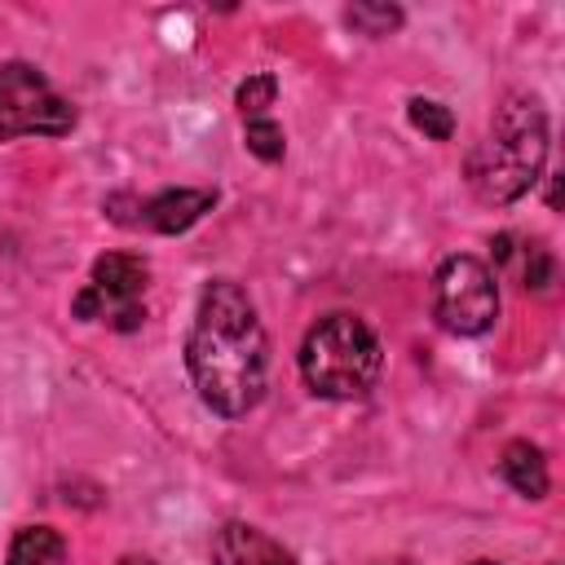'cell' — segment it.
<instances>
[{"instance_id":"5","label":"cell","mask_w":565,"mask_h":565,"mask_svg":"<svg viewBox=\"0 0 565 565\" xmlns=\"http://www.w3.org/2000/svg\"><path fill=\"white\" fill-rule=\"evenodd\" d=\"M71 124L75 110L31 62L0 66V137H62Z\"/></svg>"},{"instance_id":"1","label":"cell","mask_w":565,"mask_h":565,"mask_svg":"<svg viewBox=\"0 0 565 565\" xmlns=\"http://www.w3.org/2000/svg\"><path fill=\"white\" fill-rule=\"evenodd\" d=\"M185 366L199 397L225 419L256 411V402L265 397L269 340L256 318V305L238 282L216 278L203 287L185 335Z\"/></svg>"},{"instance_id":"7","label":"cell","mask_w":565,"mask_h":565,"mask_svg":"<svg viewBox=\"0 0 565 565\" xmlns=\"http://www.w3.org/2000/svg\"><path fill=\"white\" fill-rule=\"evenodd\" d=\"M212 561L216 565H296V556L269 539L265 530L247 525V521H225L212 539Z\"/></svg>"},{"instance_id":"2","label":"cell","mask_w":565,"mask_h":565,"mask_svg":"<svg viewBox=\"0 0 565 565\" xmlns=\"http://www.w3.org/2000/svg\"><path fill=\"white\" fill-rule=\"evenodd\" d=\"M543 159H547V119H543L534 97L512 93L499 102L490 132L468 150L463 172H468V185L481 203L503 207L539 181Z\"/></svg>"},{"instance_id":"9","label":"cell","mask_w":565,"mask_h":565,"mask_svg":"<svg viewBox=\"0 0 565 565\" xmlns=\"http://www.w3.org/2000/svg\"><path fill=\"white\" fill-rule=\"evenodd\" d=\"M499 472H503V481H508L516 494H525V499H543L547 486H552L547 459H543V450L530 446V441H508L503 455H499Z\"/></svg>"},{"instance_id":"15","label":"cell","mask_w":565,"mask_h":565,"mask_svg":"<svg viewBox=\"0 0 565 565\" xmlns=\"http://www.w3.org/2000/svg\"><path fill=\"white\" fill-rule=\"evenodd\" d=\"M552 274H556V265H552V256L534 243V247H525V265H521V282L525 287H534V291H543L547 282H552Z\"/></svg>"},{"instance_id":"17","label":"cell","mask_w":565,"mask_h":565,"mask_svg":"<svg viewBox=\"0 0 565 565\" xmlns=\"http://www.w3.org/2000/svg\"><path fill=\"white\" fill-rule=\"evenodd\" d=\"M472 565H494V561H472Z\"/></svg>"},{"instance_id":"14","label":"cell","mask_w":565,"mask_h":565,"mask_svg":"<svg viewBox=\"0 0 565 565\" xmlns=\"http://www.w3.org/2000/svg\"><path fill=\"white\" fill-rule=\"evenodd\" d=\"M349 22L362 26L366 35H388V31L402 22V13H397L393 4H353V9H349Z\"/></svg>"},{"instance_id":"12","label":"cell","mask_w":565,"mask_h":565,"mask_svg":"<svg viewBox=\"0 0 565 565\" xmlns=\"http://www.w3.org/2000/svg\"><path fill=\"white\" fill-rule=\"evenodd\" d=\"M411 124L433 141H450V132H455V115L433 97H411Z\"/></svg>"},{"instance_id":"3","label":"cell","mask_w":565,"mask_h":565,"mask_svg":"<svg viewBox=\"0 0 565 565\" xmlns=\"http://www.w3.org/2000/svg\"><path fill=\"white\" fill-rule=\"evenodd\" d=\"M384 353L375 331L353 313H327L309 327L300 344V375L318 397L353 402L366 397L380 380Z\"/></svg>"},{"instance_id":"13","label":"cell","mask_w":565,"mask_h":565,"mask_svg":"<svg viewBox=\"0 0 565 565\" xmlns=\"http://www.w3.org/2000/svg\"><path fill=\"white\" fill-rule=\"evenodd\" d=\"M247 150L265 163L282 159V128L274 119H247Z\"/></svg>"},{"instance_id":"8","label":"cell","mask_w":565,"mask_h":565,"mask_svg":"<svg viewBox=\"0 0 565 565\" xmlns=\"http://www.w3.org/2000/svg\"><path fill=\"white\" fill-rule=\"evenodd\" d=\"M212 203H216L212 190H163V194H154V199H141V203H137V216H132L128 225H146V230H154V234H181V230H190Z\"/></svg>"},{"instance_id":"16","label":"cell","mask_w":565,"mask_h":565,"mask_svg":"<svg viewBox=\"0 0 565 565\" xmlns=\"http://www.w3.org/2000/svg\"><path fill=\"white\" fill-rule=\"evenodd\" d=\"M119 565H154V561H150V556H124Z\"/></svg>"},{"instance_id":"6","label":"cell","mask_w":565,"mask_h":565,"mask_svg":"<svg viewBox=\"0 0 565 565\" xmlns=\"http://www.w3.org/2000/svg\"><path fill=\"white\" fill-rule=\"evenodd\" d=\"M146 260L128 256V252H106L93 260V274L84 282V291L75 296V318L84 322H110L115 331H132L146 318L141 291H146Z\"/></svg>"},{"instance_id":"11","label":"cell","mask_w":565,"mask_h":565,"mask_svg":"<svg viewBox=\"0 0 565 565\" xmlns=\"http://www.w3.org/2000/svg\"><path fill=\"white\" fill-rule=\"evenodd\" d=\"M274 93H278V79L269 75V71H260V75H247L243 84H238V110H243V119H265V110L274 106Z\"/></svg>"},{"instance_id":"4","label":"cell","mask_w":565,"mask_h":565,"mask_svg":"<svg viewBox=\"0 0 565 565\" xmlns=\"http://www.w3.org/2000/svg\"><path fill=\"white\" fill-rule=\"evenodd\" d=\"M433 318L450 335H481L499 318L494 269L477 256H450L433 278Z\"/></svg>"},{"instance_id":"10","label":"cell","mask_w":565,"mask_h":565,"mask_svg":"<svg viewBox=\"0 0 565 565\" xmlns=\"http://www.w3.org/2000/svg\"><path fill=\"white\" fill-rule=\"evenodd\" d=\"M62 552L66 543L53 525H22L9 543V565H57Z\"/></svg>"}]
</instances>
